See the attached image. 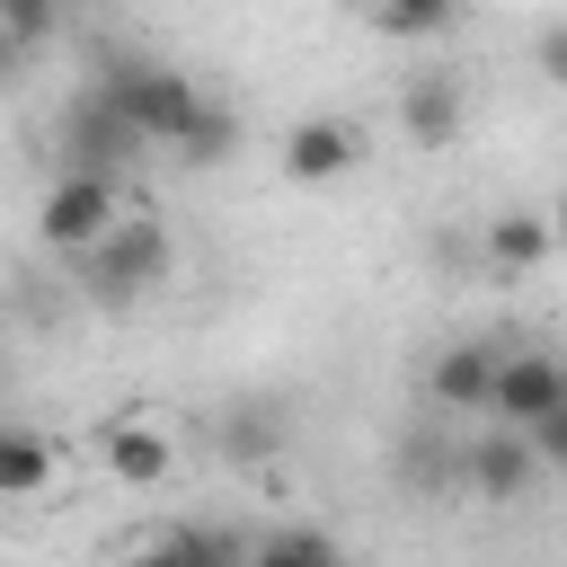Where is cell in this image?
Segmentation results:
<instances>
[{
	"instance_id": "1",
	"label": "cell",
	"mask_w": 567,
	"mask_h": 567,
	"mask_svg": "<svg viewBox=\"0 0 567 567\" xmlns=\"http://www.w3.org/2000/svg\"><path fill=\"white\" fill-rule=\"evenodd\" d=\"M106 89H115V106L142 124V142H159V151H177V159H230V142H239V115L213 106V97H204L186 71H168V62H115Z\"/></svg>"
},
{
	"instance_id": "2",
	"label": "cell",
	"mask_w": 567,
	"mask_h": 567,
	"mask_svg": "<svg viewBox=\"0 0 567 567\" xmlns=\"http://www.w3.org/2000/svg\"><path fill=\"white\" fill-rule=\"evenodd\" d=\"M71 266H80V292H89V301L124 310V301H142L151 284H168L177 239H168V221H159V213H124V221H115L97 248H80Z\"/></svg>"
},
{
	"instance_id": "3",
	"label": "cell",
	"mask_w": 567,
	"mask_h": 567,
	"mask_svg": "<svg viewBox=\"0 0 567 567\" xmlns=\"http://www.w3.org/2000/svg\"><path fill=\"white\" fill-rule=\"evenodd\" d=\"M44 248H62V257H80V248H97L115 221H124V186H115V168H71L62 159V177L44 186Z\"/></svg>"
},
{
	"instance_id": "4",
	"label": "cell",
	"mask_w": 567,
	"mask_h": 567,
	"mask_svg": "<svg viewBox=\"0 0 567 567\" xmlns=\"http://www.w3.org/2000/svg\"><path fill=\"white\" fill-rule=\"evenodd\" d=\"M151 142H142V124L115 106V89L97 80L89 97H71V115H62V159L71 168H124V159H142Z\"/></svg>"
},
{
	"instance_id": "5",
	"label": "cell",
	"mask_w": 567,
	"mask_h": 567,
	"mask_svg": "<svg viewBox=\"0 0 567 567\" xmlns=\"http://www.w3.org/2000/svg\"><path fill=\"white\" fill-rule=\"evenodd\" d=\"M558 399H567V354H532V346H505L487 416H496V425H540Z\"/></svg>"
},
{
	"instance_id": "6",
	"label": "cell",
	"mask_w": 567,
	"mask_h": 567,
	"mask_svg": "<svg viewBox=\"0 0 567 567\" xmlns=\"http://www.w3.org/2000/svg\"><path fill=\"white\" fill-rule=\"evenodd\" d=\"M354 168H363V124L310 115V124L284 133V177H292V186H337V177H354Z\"/></svg>"
},
{
	"instance_id": "7",
	"label": "cell",
	"mask_w": 567,
	"mask_h": 567,
	"mask_svg": "<svg viewBox=\"0 0 567 567\" xmlns=\"http://www.w3.org/2000/svg\"><path fill=\"white\" fill-rule=\"evenodd\" d=\"M97 452H106V478H115V487H159V478L177 470L168 416H115V425H97Z\"/></svg>"
},
{
	"instance_id": "8",
	"label": "cell",
	"mask_w": 567,
	"mask_h": 567,
	"mask_svg": "<svg viewBox=\"0 0 567 567\" xmlns=\"http://www.w3.org/2000/svg\"><path fill=\"white\" fill-rule=\"evenodd\" d=\"M496 363H505V346H487V337H461V346H443L434 354V408H452V416H487V399H496Z\"/></svg>"
},
{
	"instance_id": "9",
	"label": "cell",
	"mask_w": 567,
	"mask_h": 567,
	"mask_svg": "<svg viewBox=\"0 0 567 567\" xmlns=\"http://www.w3.org/2000/svg\"><path fill=\"white\" fill-rule=\"evenodd\" d=\"M540 470H549V461H540L532 425H496V434L470 452V487H478V496H496V505H523Z\"/></svg>"
},
{
	"instance_id": "10",
	"label": "cell",
	"mask_w": 567,
	"mask_h": 567,
	"mask_svg": "<svg viewBox=\"0 0 567 567\" xmlns=\"http://www.w3.org/2000/svg\"><path fill=\"white\" fill-rule=\"evenodd\" d=\"M399 124H408L416 151H452V142H461V80H452V71H416V80L399 89Z\"/></svg>"
},
{
	"instance_id": "11",
	"label": "cell",
	"mask_w": 567,
	"mask_h": 567,
	"mask_svg": "<svg viewBox=\"0 0 567 567\" xmlns=\"http://www.w3.org/2000/svg\"><path fill=\"white\" fill-rule=\"evenodd\" d=\"M44 478H53V443L35 425H9L0 434V496H44Z\"/></svg>"
},
{
	"instance_id": "12",
	"label": "cell",
	"mask_w": 567,
	"mask_h": 567,
	"mask_svg": "<svg viewBox=\"0 0 567 567\" xmlns=\"http://www.w3.org/2000/svg\"><path fill=\"white\" fill-rule=\"evenodd\" d=\"M540 257H549V221H540V213H496V221H487V266L523 275V266H540Z\"/></svg>"
},
{
	"instance_id": "13",
	"label": "cell",
	"mask_w": 567,
	"mask_h": 567,
	"mask_svg": "<svg viewBox=\"0 0 567 567\" xmlns=\"http://www.w3.org/2000/svg\"><path fill=\"white\" fill-rule=\"evenodd\" d=\"M452 18H461V0H372V27L399 35V44H425V35H443Z\"/></svg>"
},
{
	"instance_id": "14",
	"label": "cell",
	"mask_w": 567,
	"mask_h": 567,
	"mask_svg": "<svg viewBox=\"0 0 567 567\" xmlns=\"http://www.w3.org/2000/svg\"><path fill=\"white\" fill-rule=\"evenodd\" d=\"M257 558H266V567H328V558H337V540H328V532L284 523V532H266V540H257Z\"/></svg>"
},
{
	"instance_id": "15",
	"label": "cell",
	"mask_w": 567,
	"mask_h": 567,
	"mask_svg": "<svg viewBox=\"0 0 567 567\" xmlns=\"http://www.w3.org/2000/svg\"><path fill=\"white\" fill-rule=\"evenodd\" d=\"M0 27H9V53H35L53 27V0H0Z\"/></svg>"
},
{
	"instance_id": "16",
	"label": "cell",
	"mask_w": 567,
	"mask_h": 567,
	"mask_svg": "<svg viewBox=\"0 0 567 567\" xmlns=\"http://www.w3.org/2000/svg\"><path fill=\"white\" fill-rule=\"evenodd\" d=\"M532 443H540V461H549V470L567 478V399H558V408H549V416L532 425Z\"/></svg>"
},
{
	"instance_id": "17",
	"label": "cell",
	"mask_w": 567,
	"mask_h": 567,
	"mask_svg": "<svg viewBox=\"0 0 567 567\" xmlns=\"http://www.w3.org/2000/svg\"><path fill=\"white\" fill-rule=\"evenodd\" d=\"M266 443H275V425H266V416H257V408H248V416H239V425H230V452H266Z\"/></svg>"
},
{
	"instance_id": "18",
	"label": "cell",
	"mask_w": 567,
	"mask_h": 567,
	"mask_svg": "<svg viewBox=\"0 0 567 567\" xmlns=\"http://www.w3.org/2000/svg\"><path fill=\"white\" fill-rule=\"evenodd\" d=\"M540 71L567 89V27H549V35H540Z\"/></svg>"
}]
</instances>
